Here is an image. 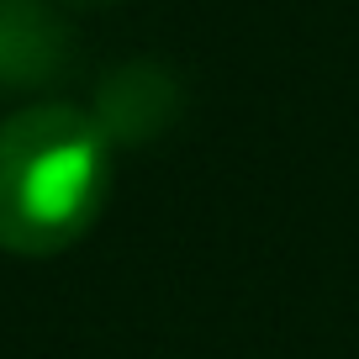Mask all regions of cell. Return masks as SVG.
Segmentation results:
<instances>
[{
  "mask_svg": "<svg viewBox=\"0 0 359 359\" xmlns=\"http://www.w3.org/2000/svg\"><path fill=\"white\" fill-rule=\"evenodd\" d=\"M111 137L79 106L48 101L0 122V248L58 254L101 217Z\"/></svg>",
  "mask_w": 359,
  "mask_h": 359,
  "instance_id": "1",
  "label": "cell"
},
{
  "mask_svg": "<svg viewBox=\"0 0 359 359\" xmlns=\"http://www.w3.org/2000/svg\"><path fill=\"white\" fill-rule=\"evenodd\" d=\"M74 58L69 22L43 0H0V101L53 85Z\"/></svg>",
  "mask_w": 359,
  "mask_h": 359,
  "instance_id": "2",
  "label": "cell"
},
{
  "mask_svg": "<svg viewBox=\"0 0 359 359\" xmlns=\"http://www.w3.org/2000/svg\"><path fill=\"white\" fill-rule=\"evenodd\" d=\"M175 106H180V90H175V79H169L164 69L158 64H127L101 85L95 127H101L106 137L137 143V137H154L158 127H169Z\"/></svg>",
  "mask_w": 359,
  "mask_h": 359,
  "instance_id": "3",
  "label": "cell"
},
{
  "mask_svg": "<svg viewBox=\"0 0 359 359\" xmlns=\"http://www.w3.org/2000/svg\"><path fill=\"white\" fill-rule=\"evenodd\" d=\"M58 6H69V11H101V6H116V0H58Z\"/></svg>",
  "mask_w": 359,
  "mask_h": 359,
  "instance_id": "4",
  "label": "cell"
}]
</instances>
